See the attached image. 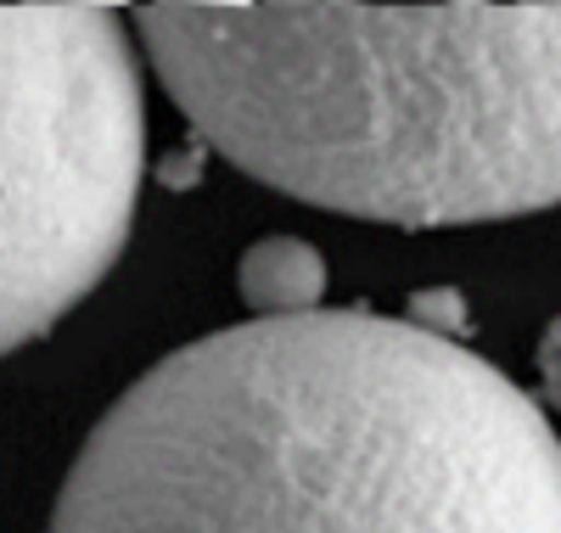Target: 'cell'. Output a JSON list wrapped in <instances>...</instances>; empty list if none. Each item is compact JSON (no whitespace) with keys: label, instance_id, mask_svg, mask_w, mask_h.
<instances>
[{"label":"cell","instance_id":"cell-1","mask_svg":"<svg viewBox=\"0 0 561 533\" xmlns=\"http://www.w3.org/2000/svg\"><path fill=\"white\" fill-rule=\"evenodd\" d=\"M51 533H561V439L421 320L259 315L124 387Z\"/></svg>","mask_w":561,"mask_h":533},{"label":"cell","instance_id":"cell-2","mask_svg":"<svg viewBox=\"0 0 561 533\" xmlns=\"http://www.w3.org/2000/svg\"><path fill=\"white\" fill-rule=\"evenodd\" d=\"M203 147L298 203L433 230L561 208V7H135Z\"/></svg>","mask_w":561,"mask_h":533},{"label":"cell","instance_id":"cell-3","mask_svg":"<svg viewBox=\"0 0 561 533\" xmlns=\"http://www.w3.org/2000/svg\"><path fill=\"white\" fill-rule=\"evenodd\" d=\"M147 174V79L113 12L0 0V354L118 264Z\"/></svg>","mask_w":561,"mask_h":533},{"label":"cell","instance_id":"cell-4","mask_svg":"<svg viewBox=\"0 0 561 533\" xmlns=\"http://www.w3.org/2000/svg\"><path fill=\"white\" fill-rule=\"evenodd\" d=\"M237 286L253 315H304L325 298V259L304 236H264L242 253Z\"/></svg>","mask_w":561,"mask_h":533},{"label":"cell","instance_id":"cell-5","mask_svg":"<svg viewBox=\"0 0 561 533\" xmlns=\"http://www.w3.org/2000/svg\"><path fill=\"white\" fill-rule=\"evenodd\" d=\"M410 315L421 326L444 331V337H460L466 331V304H460V293H449V286H438V293H415L410 298Z\"/></svg>","mask_w":561,"mask_h":533},{"label":"cell","instance_id":"cell-6","mask_svg":"<svg viewBox=\"0 0 561 533\" xmlns=\"http://www.w3.org/2000/svg\"><path fill=\"white\" fill-rule=\"evenodd\" d=\"M539 394H545V405L561 410V315L539 337Z\"/></svg>","mask_w":561,"mask_h":533},{"label":"cell","instance_id":"cell-7","mask_svg":"<svg viewBox=\"0 0 561 533\" xmlns=\"http://www.w3.org/2000/svg\"><path fill=\"white\" fill-rule=\"evenodd\" d=\"M197 158H203V140H197V147L185 152V158H169V163H163V174H169L174 185H192V180H197Z\"/></svg>","mask_w":561,"mask_h":533},{"label":"cell","instance_id":"cell-8","mask_svg":"<svg viewBox=\"0 0 561 533\" xmlns=\"http://www.w3.org/2000/svg\"><path fill=\"white\" fill-rule=\"evenodd\" d=\"M34 7H90V12H113V7H129V0H34Z\"/></svg>","mask_w":561,"mask_h":533},{"label":"cell","instance_id":"cell-9","mask_svg":"<svg viewBox=\"0 0 561 533\" xmlns=\"http://www.w3.org/2000/svg\"><path fill=\"white\" fill-rule=\"evenodd\" d=\"M163 7H259V0H163Z\"/></svg>","mask_w":561,"mask_h":533},{"label":"cell","instance_id":"cell-10","mask_svg":"<svg viewBox=\"0 0 561 533\" xmlns=\"http://www.w3.org/2000/svg\"><path fill=\"white\" fill-rule=\"evenodd\" d=\"M264 7H309V0H264Z\"/></svg>","mask_w":561,"mask_h":533},{"label":"cell","instance_id":"cell-11","mask_svg":"<svg viewBox=\"0 0 561 533\" xmlns=\"http://www.w3.org/2000/svg\"><path fill=\"white\" fill-rule=\"evenodd\" d=\"M534 7H561V0H534Z\"/></svg>","mask_w":561,"mask_h":533}]
</instances>
